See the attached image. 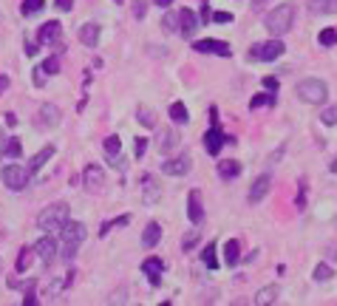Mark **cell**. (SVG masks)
Returning <instances> with one entry per match:
<instances>
[{"mask_svg":"<svg viewBox=\"0 0 337 306\" xmlns=\"http://www.w3.org/2000/svg\"><path fill=\"white\" fill-rule=\"evenodd\" d=\"M54 3H57L60 12H71L74 9V0H54Z\"/></svg>","mask_w":337,"mask_h":306,"instance_id":"obj_49","label":"cell"},{"mask_svg":"<svg viewBox=\"0 0 337 306\" xmlns=\"http://www.w3.org/2000/svg\"><path fill=\"white\" fill-rule=\"evenodd\" d=\"M153 3H156V6H162V9H167L170 3H176V0H153Z\"/></svg>","mask_w":337,"mask_h":306,"instance_id":"obj_54","label":"cell"},{"mask_svg":"<svg viewBox=\"0 0 337 306\" xmlns=\"http://www.w3.org/2000/svg\"><path fill=\"white\" fill-rule=\"evenodd\" d=\"M201 241V235H199V230H193V233H187L184 238H181V249H184V252H190V249L196 247V244Z\"/></svg>","mask_w":337,"mask_h":306,"instance_id":"obj_36","label":"cell"},{"mask_svg":"<svg viewBox=\"0 0 337 306\" xmlns=\"http://www.w3.org/2000/svg\"><path fill=\"white\" fill-rule=\"evenodd\" d=\"M317 43H320L323 49H331V46H337V29H323L320 34H317Z\"/></svg>","mask_w":337,"mask_h":306,"instance_id":"obj_26","label":"cell"},{"mask_svg":"<svg viewBox=\"0 0 337 306\" xmlns=\"http://www.w3.org/2000/svg\"><path fill=\"white\" fill-rule=\"evenodd\" d=\"M119 148H122V142H119V136H108V139H105V153H108V156H114V153H119Z\"/></svg>","mask_w":337,"mask_h":306,"instance_id":"obj_37","label":"cell"},{"mask_svg":"<svg viewBox=\"0 0 337 306\" xmlns=\"http://www.w3.org/2000/svg\"><path fill=\"white\" fill-rule=\"evenodd\" d=\"M187 215H190V221H193L196 227L204 221V207H201V193L199 190H193L190 199H187Z\"/></svg>","mask_w":337,"mask_h":306,"instance_id":"obj_17","label":"cell"},{"mask_svg":"<svg viewBox=\"0 0 337 306\" xmlns=\"http://www.w3.org/2000/svg\"><path fill=\"white\" fill-rule=\"evenodd\" d=\"M224 142H227V136L221 134V128H218V125H213V128L204 134V148H207L210 156H218V153H221V148H224Z\"/></svg>","mask_w":337,"mask_h":306,"instance_id":"obj_13","label":"cell"},{"mask_svg":"<svg viewBox=\"0 0 337 306\" xmlns=\"http://www.w3.org/2000/svg\"><path fill=\"white\" fill-rule=\"evenodd\" d=\"M37 303V295H34V286H31L29 292H26V298H23V306H34Z\"/></svg>","mask_w":337,"mask_h":306,"instance_id":"obj_48","label":"cell"},{"mask_svg":"<svg viewBox=\"0 0 337 306\" xmlns=\"http://www.w3.org/2000/svg\"><path fill=\"white\" fill-rule=\"evenodd\" d=\"M280 54H283V43H280L278 37H272V40H266V43L252 46V51H250V60H261V63H272V60H278Z\"/></svg>","mask_w":337,"mask_h":306,"instance_id":"obj_6","label":"cell"},{"mask_svg":"<svg viewBox=\"0 0 337 306\" xmlns=\"http://www.w3.org/2000/svg\"><path fill=\"white\" fill-rule=\"evenodd\" d=\"M133 17H136V20L145 17V0H133Z\"/></svg>","mask_w":337,"mask_h":306,"instance_id":"obj_45","label":"cell"},{"mask_svg":"<svg viewBox=\"0 0 337 306\" xmlns=\"http://www.w3.org/2000/svg\"><path fill=\"white\" fill-rule=\"evenodd\" d=\"M6 122L12 125V128H15V125H17V116H15V114H6Z\"/></svg>","mask_w":337,"mask_h":306,"instance_id":"obj_55","label":"cell"},{"mask_svg":"<svg viewBox=\"0 0 337 306\" xmlns=\"http://www.w3.org/2000/svg\"><path fill=\"white\" fill-rule=\"evenodd\" d=\"M31 255H34V249L23 247V249H20V255H17V267H15V270H17V272H26V270H29V261H31Z\"/></svg>","mask_w":337,"mask_h":306,"instance_id":"obj_31","label":"cell"},{"mask_svg":"<svg viewBox=\"0 0 337 306\" xmlns=\"http://www.w3.org/2000/svg\"><path fill=\"white\" fill-rule=\"evenodd\" d=\"M320 122H323V125H337V105L326 108V111L320 114Z\"/></svg>","mask_w":337,"mask_h":306,"instance_id":"obj_38","label":"cell"},{"mask_svg":"<svg viewBox=\"0 0 337 306\" xmlns=\"http://www.w3.org/2000/svg\"><path fill=\"white\" fill-rule=\"evenodd\" d=\"M306 6L312 15H337V0H309Z\"/></svg>","mask_w":337,"mask_h":306,"instance_id":"obj_21","label":"cell"},{"mask_svg":"<svg viewBox=\"0 0 337 306\" xmlns=\"http://www.w3.org/2000/svg\"><path fill=\"white\" fill-rule=\"evenodd\" d=\"M45 77H49V74L43 71V65H37V68H34V85L43 88V85H45Z\"/></svg>","mask_w":337,"mask_h":306,"instance_id":"obj_43","label":"cell"},{"mask_svg":"<svg viewBox=\"0 0 337 306\" xmlns=\"http://www.w3.org/2000/svg\"><path fill=\"white\" fill-rule=\"evenodd\" d=\"M60 34H63V26H60L57 20L43 23L40 31H37V46H54L60 40Z\"/></svg>","mask_w":337,"mask_h":306,"instance_id":"obj_11","label":"cell"},{"mask_svg":"<svg viewBox=\"0 0 337 306\" xmlns=\"http://www.w3.org/2000/svg\"><path fill=\"white\" fill-rule=\"evenodd\" d=\"M331 275H334V272H331L329 264H317V267H315V281H317V284H326V281H331Z\"/></svg>","mask_w":337,"mask_h":306,"instance_id":"obj_33","label":"cell"},{"mask_svg":"<svg viewBox=\"0 0 337 306\" xmlns=\"http://www.w3.org/2000/svg\"><path fill=\"white\" fill-rule=\"evenodd\" d=\"M108 159H111V167H116V170H125V164H128L119 153H114V156H108Z\"/></svg>","mask_w":337,"mask_h":306,"instance_id":"obj_44","label":"cell"},{"mask_svg":"<svg viewBox=\"0 0 337 306\" xmlns=\"http://www.w3.org/2000/svg\"><path fill=\"white\" fill-rule=\"evenodd\" d=\"M162 29L170 31V34H179V15H176V12L165 15V20H162Z\"/></svg>","mask_w":337,"mask_h":306,"instance_id":"obj_34","label":"cell"},{"mask_svg":"<svg viewBox=\"0 0 337 306\" xmlns=\"http://www.w3.org/2000/svg\"><path fill=\"white\" fill-rule=\"evenodd\" d=\"M29 176H31V170L29 167H20V164H6L3 173H0L3 185H6L9 190H15V193H20L23 187L29 185Z\"/></svg>","mask_w":337,"mask_h":306,"instance_id":"obj_5","label":"cell"},{"mask_svg":"<svg viewBox=\"0 0 337 306\" xmlns=\"http://www.w3.org/2000/svg\"><path fill=\"white\" fill-rule=\"evenodd\" d=\"M51 156H54V145H45V148H40V150L34 153V159H31L29 170H31V173H37V170H40V167H43L45 162H49Z\"/></svg>","mask_w":337,"mask_h":306,"instance_id":"obj_22","label":"cell"},{"mask_svg":"<svg viewBox=\"0 0 337 306\" xmlns=\"http://www.w3.org/2000/svg\"><path fill=\"white\" fill-rule=\"evenodd\" d=\"M215 252H218V249H215V244L204 247V252H201V261H204V267H207V270H215V267H218V258H215Z\"/></svg>","mask_w":337,"mask_h":306,"instance_id":"obj_28","label":"cell"},{"mask_svg":"<svg viewBox=\"0 0 337 306\" xmlns=\"http://www.w3.org/2000/svg\"><path fill=\"white\" fill-rule=\"evenodd\" d=\"M116 3H125V0H116Z\"/></svg>","mask_w":337,"mask_h":306,"instance_id":"obj_59","label":"cell"},{"mask_svg":"<svg viewBox=\"0 0 337 306\" xmlns=\"http://www.w3.org/2000/svg\"><path fill=\"white\" fill-rule=\"evenodd\" d=\"M139 122H142V125H148V128H153V122H156V119H153V114H151V111L139 108Z\"/></svg>","mask_w":337,"mask_h":306,"instance_id":"obj_41","label":"cell"},{"mask_svg":"<svg viewBox=\"0 0 337 306\" xmlns=\"http://www.w3.org/2000/svg\"><path fill=\"white\" fill-rule=\"evenodd\" d=\"M82 185H85L88 193H102V187H105V170H102L100 164H88L85 170H82Z\"/></svg>","mask_w":337,"mask_h":306,"instance_id":"obj_7","label":"cell"},{"mask_svg":"<svg viewBox=\"0 0 337 306\" xmlns=\"http://www.w3.org/2000/svg\"><path fill=\"white\" fill-rule=\"evenodd\" d=\"M238 173H241V164H238L235 159H224V162H218V176L221 179H235Z\"/></svg>","mask_w":337,"mask_h":306,"instance_id":"obj_23","label":"cell"},{"mask_svg":"<svg viewBox=\"0 0 337 306\" xmlns=\"http://www.w3.org/2000/svg\"><path fill=\"white\" fill-rule=\"evenodd\" d=\"M292 20H295V6L292 3H280L266 15V31L272 37H283L292 29Z\"/></svg>","mask_w":337,"mask_h":306,"instance_id":"obj_4","label":"cell"},{"mask_svg":"<svg viewBox=\"0 0 337 306\" xmlns=\"http://www.w3.org/2000/svg\"><path fill=\"white\" fill-rule=\"evenodd\" d=\"M34 252H37V258H40V261H43L45 267H49V264L54 261V255H57V241L51 238V233H45L43 238H40V241L34 244Z\"/></svg>","mask_w":337,"mask_h":306,"instance_id":"obj_10","label":"cell"},{"mask_svg":"<svg viewBox=\"0 0 337 306\" xmlns=\"http://www.w3.org/2000/svg\"><path fill=\"white\" fill-rule=\"evenodd\" d=\"M85 241V224L82 221H65L63 230H60V244H63V258L71 261L77 255L79 244Z\"/></svg>","mask_w":337,"mask_h":306,"instance_id":"obj_1","label":"cell"},{"mask_svg":"<svg viewBox=\"0 0 337 306\" xmlns=\"http://www.w3.org/2000/svg\"><path fill=\"white\" fill-rule=\"evenodd\" d=\"M142 272L151 278V284L156 286L159 284V275L165 272V264H162V258H145V261H142Z\"/></svg>","mask_w":337,"mask_h":306,"instance_id":"obj_18","label":"cell"},{"mask_svg":"<svg viewBox=\"0 0 337 306\" xmlns=\"http://www.w3.org/2000/svg\"><path fill=\"white\" fill-rule=\"evenodd\" d=\"M43 9H45L43 0H23V9H20V12H23L26 17H31V15H40Z\"/></svg>","mask_w":337,"mask_h":306,"instance_id":"obj_27","label":"cell"},{"mask_svg":"<svg viewBox=\"0 0 337 306\" xmlns=\"http://www.w3.org/2000/svg\"><path fill=\"white\" fill-rule=\"evenodd\" d=\"M331 258H337V247H331Z\"/></svg>","mask_w":337,"mask_h":306,"instance_id":"obj_58","label":"cell"},{"mask_svg":"<svg viewBox=\"0 0 337 306\" xmlns=\"http://www.w3.org/2000/svg\"><path fill=\"white\" fill-rule=\"evenodd\" d=\"M159 199H162V185H159V179L151 176V173H145L142 176V201L148 207L159 204Z\"/></svg>","mask_w":337,"mask_h":306,"instance_id":"obj_8","label":"cell"},{"mask_svg":"<svg viewBox=\"0 0 337 306\" xmlns=\"http://www.w3.org/2000/svg\"><path fill=\"white\" fill-rule=\"evenodd\" d=\"M261 105H275V91H269V94H258V97H252V102H250V108H252V111H258Z\"/></svg>","mask_w":337,"mask_h":306,"instance_id":"obj_29","label":"cell"},{"mask_svg":"<svg viewBox=\"0 0 337 306\" xmlns=\"http://www.w3.org/2000/svg\"><path fill=\"white\" fill-rule=\"evenodd\" d=\"M201 20H210V6H207V3H204V6H201Z\"/></svg>","mask_w":337,"mask_h":306,"instance_id":"obj_53","label":"cell"},{"mask_svg":"<svg viewBox=\"0 0 337 306\" xmlns=\"http://www.w3.org/2000/svg\"><path fill=\"white\" fill-rule=\"evenodd\" d=\"M264 85L269 88V91H278V79H275V77H266V79H264Z\"/></svg>","mask_w":337,"mask_h":306,"instance_id":"obj_50","label":"cell"},{"mask_svg":"<svg viewBox=\"0 0 337 306\" xmlns=\"http://www.w3.org/2000/svg\"><path fill=\"white\" fill-rule=\"evenodd\" d=\"M145 148H148V139H136V156H142Z\"/></svg>","mask_w":337,"mask_h":306,"instance_id":"obj_51","label":"cell"},{"mask_svg":"<svg viewBox=\"0 0 337 306\" xmlns=\"http://www.w3.org/2000/svg\"><path fill=\"white\" fill-rule=\"evenodd\" d=\"M79 43L88 46V49H93L97 46V40H100V26L97 23H85V26H79Z\"/></svg>","mask_w":337,"mask_h":306,"instance_id":"obj_19","label":"cell"},{"mask_svg":"<svg viewBox=\"0 0 337 306\" xmlns=\"http://www.w3.org/2000/svg\"><path fill=\"white\" fill-rule=\"evenodd\" d=\"M193 49L199 54H218V57H230L232 54L230 43H224V40H196Z\"/></svg>","mask_w":337,"mask_h":306,"instance_id":"obj_9","label":"cell"},{"mask_svg":"<svg viewBox=\"0 0 337 306\" xmlns=\"http://www.w3.org/2000/svg\"><path fill=\"white\" fill-rule=\"evenodd\" d=\"M201 26V17L196 15L193 9H181L179 12V34L181 37H193V31Z\"/></svg>","mask_w":337,"mask_h":306,"instance_id":"obj_12","label":"cell"},{"mask_svg":"<svg viewBox=\"0 0 337 306\" xmlns=\"http://www.w3.org/2000/svg\"><path fill=\"white\" fill-rule=\"evenodd\" d=\"M6 88H9V77L6 74H0V94H6Z\"/></svg>","mask_w":337,"mask_h":306,"instance_id":"obj_52","label":"cell"},{"mask_svg":"<svg viewBox=\"0 0 337 306\" xmlns=\"http://www.w3.org/2000/svg\"><path fill=\"white\" fill-rule=\"evenodd\" d=\"M23 153V145L17 142V139H6V148H3V156H9V159H17Z\"/></svg>","mask_w":337,"mask_h":306,"instance_id":"obj_35","label":"cell"},{"mask_svg":"<svg viewBox=\"0 0 337 306\" xmlns=\"http://www.w3.org/2000/svg\"><path fill=\"white\" fill-rule=\"evenodd\" d=\"M43 71H45V74H57V71H60V60H57V57H49V60L43 63Z\"/></svg>","mask_w":337,"mask_h":306,"instance_id":"obj_40","label":"cell"},{"mask_svg":"<svg viewBox=\"0 0 337 306\" xmlns=\"http://www.w3.org/2000/svg\"><path fill=\"white\" fill-rule=\"evenodd\" d=\"M275 300H278V286H275V284H269V286H264V289H258V295H255V303H258V306L275 303Z\"/></svg>","mask_w":337,"mask_h":306,"instance_id":"obj_25","label":"cell"},{"mask_svg":"<svg viewBox=\"0 0 337 306\" xmlns=\"http://www.w3.org/2000/svg\"><path fill=\"white\" fill-rule=\"evenodd\" d=\"M60 108L57 105H51V102H45L43 108H40V116H37V125L40 128H57L60 125Z\"/></svg>","mask_w":337,"mask_h":306,"instance_id":"obj_16","label":"cell"},{"mask_svg":"<svg viewBox=\"0 0 337 306\" xmlns=\"http://www.w3.org/2000/svg\"><path fill=\"white\" fill-rule=\"evenodd\" d=\"M65 221H68V204H65V201H57V204H49V207L40 210L37 227L43 230V233H60Z\"/></svg>","mask_w":337,"mask_h":306,"instance_id":"obj_3","label":"cell"},{"mask_svg":"<svg viewBox=\"0 0 337 306\" xmlns=\"http://www.w3.org/2000/svg\"><path fill=\"white\" fill-rule=\"evenodd\" d=\"M210 20L213 23H232V15L230 12H215V15H210Z\"/></svg>","mask_w":337,"mask_h":306,"instance_id":"obj_42","label":"cell"},{"mask_svg":"<svg viewBox=\"0 0 337 306\" xmlns=\"http://www.w3.org/2000/svg\"><path fill=\"white\" fill-rule=\"evenodd\" d=\"M190 167H193V159L190 156H176V159L162 162V173H167V176H184Z\"/></svg>","mask_w":337,"mask_h":306,"instance_id":"obj_14","label":"cell"},{"mask_svg":"<svg viewBox=\"0 0 337 306\" xmlns=\"http://www.w3.org/2000/svg\"><path fill=\"white\" fill-rule=\"evenodd\" d=\"M63 292V281H51V286H49V298H54V295H60Z\"/></svg>","mask_w":337,"mask_h":306,"instance_id":"obj_47","label":"cell"},{"mask_svg":"<svg viewBox=\"0 0 337 306\" xmlns=\"http://www.w3.org/2000/svg\"><path fill=\"white\" fill-rule=\"evenodd\" d=\"M331 173H337V159H334V162H331Z\"/></svg>","mask_w":337,"mask_h":306,"instance_id":"obj_57","label":"cell"},{"mask_svg":"<svg viewBox=\"0 0 337 306\" xmlns=\"http://www.w3.org/2000/svg\"><path fill=\"white\" fill-rule=\"evenodd\" d=\"M122 300H128V289H119V292H114V298H108V303H122Z\"/></svg>","mask_w":337,"mask_h":306,"instance_id":"obj_46","label":"cell"},{"mask_svg":"<svg viewBox=\"0 0 337 306\" xmlns=\"http://www.w3.org/2000/svg\"><path fill=\"white\" fill-rule=\"evenodd\" d=\"M269 187H272V176H269V173H264V176L255 179V182H252V187H250V204H258L261 199H266Z\"/></svg>","mask_w":337,"mask_h":306,"instance_id":"obj_15","label":"cell"},{"mask_svg":"<svg viewBox=\"0 0 337 306\" xmlns=\"http://www.w3.org/2000/svg\"><path fill=\"white\" fill-rule=\"evenodd\" d=\"M170 119L173 122H187V108H184V102H173L170 105Z\"/></svg>","mask_w":337,"mask_h":306,"instance_id":"obj_32","label":"cell"},{"mask_svg":"<svg viewBox=\"0 0 337 306\" xmlns=\"http://www.w3.org/2000/svg\"><path fill=\"white\" fill-rule=\"evenodd\" d=\"M295 94H298V100L306 102V105H323L326 97H329V85L317 77H306L295 85Z\"/></svg>","mask_w":337,"mask_h":306,"instance_id":"obj_2","label":"cell"},{"mask_svg":"<svg viewBox=\"0 0 337 306\" xmlns=\"http://www.w3.org/2000/svg\"><path fill=\"white\" fill-rule=\"evenodd\" d=\"M295 204H298V210H303V204H306V179L298 182V201Z\"/></svg>","mask_w":337,"mask_h":306,"instance_id":"obj_39","label":"cell"},{"mask_svg":"<svg viewBox=\"0 0 337 306\" xmlns=\"http://www.w3.org/2000/svg\"><path fill=\"white\" fill-rule=\"evenodd\" d=\"M3 148H6V136H3V130H0V156H3Z\"/></svg>","mask_w":337,"mask_h":306,"instance_id":"obj_56","label":"cell"},{"mask_svg":"<svg viewBox=\"0 0 337 306\" xmlns=\"http://www.w3.org/2000/svg\"><path fill=\"white\" fill-rule=\"evenodd\" d=\"M224 258H227V267H235L238 258H241V244L235 241V238H230V241L224 244Z\"/></svg>","mask_w":337,"mask_h":306,"instance_id":"obj_24","label":"cell"},{"mask_svg":"<svg viewBox=\"0 0 337 306\" xmlns=\"http://www.w3.org/2000/svg\"><path fill=\"white\" fill-rule=\"evenodd\" d=\"M176 145H179V134H173V130H167V134L162 136V142H159V150H162V153H167V150H173Z\"/></svg>","mask_w":337,"mask_h":306,"instance_id":"obj_30","label":"cell"},{"mask_svg":"<svg viewBox=\"0 0 337 306\" xmlns=\"http://www.w3.org/2000/svg\"><path fill=\"white\" fill-rule=\"evenodd\" d=\"M159 238H162V227H159V221H151V224L145 227V233H142V247L153 249L159 244Z\"/></svg>","mask_w":337,"mask_h":306,"instance_id":"obj_20","label":"cell"}]
</instances>
